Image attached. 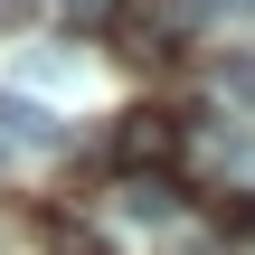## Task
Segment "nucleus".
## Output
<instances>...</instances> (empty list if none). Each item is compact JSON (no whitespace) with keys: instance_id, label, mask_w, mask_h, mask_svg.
I'll return each mask as SVG.
<instances>
[{"instance_id":"obj_1","label":"nucleus","mask_w":255,"mask_h":255,"mask_svg":"<svg viewBox=\"0 0 255 255\" xmlns=\"http://www.w3.org/2000/svg\"><path fill=\"white\" fill-rule=\"evenodd\" d=\"M180 151V114H161V104H132L123 123H114V161L123 170H161Z\"/></svg>"},{"instance_id":"obj_2","label":"nucleus","mask_w":255,"mask_h":255,"mask_svg":"<svg viewBox=\"0 0 255 255\" xmlns=\"http://www.w3.org/2000/svg\"><path fill=\"white\" fill-rule=\"evenodd\" d=\"M0 142H9V151H57V114H47V104L0 95Z\"/></svg>"},{"instance_id":"obj_3","label":"nucleus","mask_w":255,"mask_h":255,"mask_svg":"<svg viewBox=\"0 0 255 255\" xmlns=\"http://www.w3.org/2000/svg\"><path fill=\"white\" fill-rule=\"evenodd\" d=\"M123 208H132V218H170V208H180V189H170L161 170H132V180H123Z\"/></svg>"},{"instance_id":"obj_4","label":"nucleus","mask_w":255,"mask_h":255,"mask_svg":"<svg viewBox=\"0 0 255 255\" xmlns=\"http://www.w3.org/2000/svg\"><path fill=\"white\" fill-rule=\"evenodd\" d=\"M47 246H57V255H114L95 227H76V218H47Z\"/></svg>"},{"instance_id":"obj_5","label":"nucleus","mask_w":255,"mask_h":255,"mask_svg":"<svg viewBox=\"0 0 255 255\" xmlns=\"http://www.w3.org/2000/svg\"><path fill=\"white\" fill-rule=\"evenodd\" d=\"M218 85H227L237 104H255V57H218Z\"/></svg>"},{"instance_id":"obj_6","label":"nucleus","mask_w":255,"mask_h":255,"mask_svg":"<svg viewBox=\"0 0 255 255\" xmlns=\"http://www.w3.org/2000/svg\"><path fill=\"white\" fill-rule=\"evenodd\" d=\"M218 218H227L237 237H255V189H237V199H218Z\"/></svg>"},{"instance_id":"obj_7","label":"nucleus","mask_w":255,"mask_h":255,"mask_svg":"<svg viewBox=\"0 0 255 255\" xmlns=\"http://www.w3.org/2000/svg\"><path fill=\"white\" fill-rule=\"evenodd\" d=\"M66 19H85V28H104V19H114V0H66Z\"/></svg>"},{"instance_id":"obj_8","label":"nucleus","mask_w":255,"mask_h":255,"mask_svg":"<svg viewBox=\"0 0 255 255\" xmlns=\"http://www.w3.org/2000/svg\"><path fill=\"white\" fill-rule=\"evenodd\" d=\"M246 9H255V0H246Z\"/></svg>"}]
</instances>
